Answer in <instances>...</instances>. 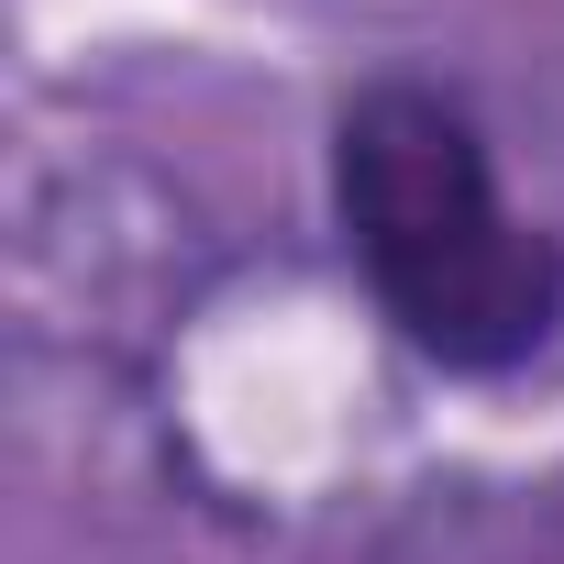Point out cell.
Listing matches in <instances>:
<instances>
[{"instance_id": "cell-1", "label": "cell", "mask_w": 564, "mask_h": 564, "mask_svg": "<svg viewBox=\"0 0 564 564\" xmlns=\"http://www.w3.org/2000/svg\"><path fill=\"white\" fill-rule=\"evenodd\" d=\"M344 232L366 289L432 366H520L564 322V254L498 199L476 122L432 89L344 111Z\"/></svg>"}]
</instances>
